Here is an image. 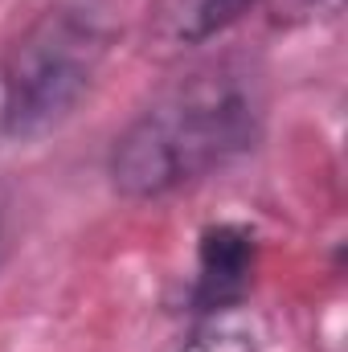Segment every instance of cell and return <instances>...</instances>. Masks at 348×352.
Segmentation results:
<instances>
[{
  "mask_svg": "<svg viewBox=\"0 0 348 352\" xmlns=\"http://www.w3.org/2000/svg\"><path fill=\"white\" fill-rule=\"evenodd\" d=\"M266 131L262 78L246 62L197 66L164 87L107 148V180L123 201H164L250 156Z\"/></svg>",
  "mask_w": 348,
  "mask_h": 352,
  "instance_id": "obj_1",
  "label": "cell"
},
{
  "mask_svg": "<svg viewBox=\"0 0 348 352\" xmlns=\"http://www.w3.org/2000/svg\"><path fill=\"white\" fill-rule=\"evenodd\" d=\"M107 58L102 21L78 4L33 12L0 54V98L8 140H37L66 123Z\"/></svg>",
  "mask_w": 348,
  "mask_h": 352,
  "instance_id": "obj_2",
  "label": "cell"
},
{
  "mask_svg": "<svg viewBox=\"0 0 348 352\" xmlns=\"http://www.w3.org/2000/svg\"><path fill=\"white\" fill-rule=\"evenodd\" d=\"M259 274V230L246 221H209L197 238L184 307L193 316H221L242 307Z\"/></svg>",
  "mask_w": 348,
  "mask_h": 352,
  "instance_id": "obj_3",
  "label": "cell"
},
{
  "mask_svg": "<svg viewBox=\"0 0 348 352\" xmlns=\"http://www.w3.org/2000/svg\"><path fill=\"white\" fill-rule=\"evenodd\" d=\"M262 0H152L148 4V45L156 54H184L230 33Z\"/></svg>",
  "mask_w": 348,
  "mask_h": 352,
  "instance_id": "obj_4",
  "label": "cell"
},
{
  "mask_svg": "<svg viewBox=\"0 0 348 352\" xmlns=\"http://www.w3.org/2000/svg\"><path fill=\"white\" fill-rule=\"evenodd\" d=\"M0 140H8V131H4V98H0Z\"/></svg>",
  "mask_w": 348,
  "mask_h": 352,
  "instance_id": "obj_5",
  "label": "cell"
},
{
  "mask_svg": "<svg viewBox=\"0 0 348 352\" xmlns=\"http://www.w3.org/2000/svg\"><path fill=\"white\" fill-rule=\"evenodd\" d=\"M0 234H4V197H0Z\"/></svg>",
  "mask_w": 348,
  "mask_h": 352,
  "instance_id": "obj_6",
  "label": "cell"
}]
</instances>
